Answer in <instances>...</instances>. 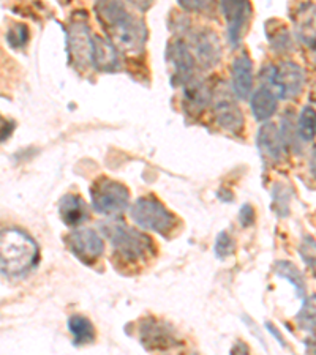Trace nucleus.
<instances>
[{"instance_id":"1","label":"nucleus","mask_w":316,"mask_h":355,"mask_svg":"<svg viewBox=\"0 0 316 355\" xmlns=\"http://www.w3.org/2000/svg\"><path fill=\"white\" fill-rule=\"evenodd\" d=\"M99 21L105 27L108 40L126 54L142 53L147 38L144 21L130 13L124 3L99 2L95 5Z\"/></svg>"},{"instance_id":"2","label":"nucleus","mask_w":316,"mask_h":355,"mask_svg":"<svg viewBox=\"0 0 316 355\" xmlns=\"http://www.w3.org/2000/svg\"><path fill=\"white\" fill-rule=\"evenodd\" d=\"M38 246L27 232L18 227L0 231V272L21 277L35 267Z\"/></svg>"},{"instance_id":"3","label":"nucleus","mask_w":316,"mask_h":355,"mask_svg":"<svg viewBox=\"0 0 316 355\" xmlns=\"http://www.w3.org/2000/svg\"><path fill=\"white\" fill-rule=\"evenodd\" d=\"M101 231L111 242L116 254L125 261H144L155 253L152 240L146 234L126 226L122 221L105 223V225H101Z\"/></svg>"},{"instance_id":"4","label":"nucleus","mask_w":316,"mask_h":355,"mask_svg":"<svg viewBox=\"0 0 316 355\" xmlns=\"http://www.w3.org/2000/svg\"><path fill=\"white\" fill-rule=\"evenodd\" d=\"M131 220L138 226L147 231H153L160 236L168 237L179 225V220L176 218L174 214L165 207L158 199L153 196H142L131 205L130 209Z\"/></svg>"},{"instance_id":"5","label":"nucleus","mask_w":316,"mask_h":355,"mask_svg":"<svg viewBox=\"0 0 316 355\" xmlns=\"http://www.w3.org/2000/svg\"><path fill=\"white\" fill-rule=\"evenodd\" d=\"M90 198L97 214L113 216V218L122 215L130 202L128 188L106 177L99 179L92 185Z\"/></svg>"},{"instance_id":"6","label":"nucleus","mask_w":316,"mask_h":355,"mask_svg":"<svg viewBox=\"0 0 316 355\" xmlns=\"http://www.w3.org/2000/svg\"><path fill=\"white\" fill-rule=\"evenodd\" d=\"M306 74L294 62H283L278 67L267 68L263 74V84L267 85L278 98H294L303 89Z\"/></svg>"},{"instance_id":"7","label":"nucleus","mask_w":316,"mask_h":355,"mask_svg":"<svg viewBox=\"0 0 316 355\" xmlns=\"http://www.w3.org/2000/svg\"><path fill=\"white\" fill-rule=\"evenodd\" d=\"M68 57L72 64L84 70L90 64L92 54V37L90 28L85 13H78L73 16L70 24H68Z\"/></svg>"},{"instance_id":"8","label":"nucleus","mask_w":316,"mask_h":355,"mask_svg":"<svg viewBox=\"0 0 316 355\" xmlns=\"http://www.w3.org/2000/svg\"><path fill=\"white\" fill-rule=\"evenodd\" d=\"M67 243L72 253L88 266L95 264L105 251L103 239L94 229L89 227L76 229V231L70 232V236L67 237Z\"/></svg>"},{"instance_id":"9","label":"nucleus","mask_w":316,"mask_h":355,"mask_svg":"<svg viewBox=\"0 0 316 355\" xmlns=\"http://www.w3.org/2000/svg\"><path fill=\"white\" fill-rule=\"evenodd\" d=\"M220 8L228 22L229 43L238 48L245 32V24L249 21L251 5L249 2H222Z\"/></svg>"},{"instance_id":"10","label":"nucleus","mask_w":316,"mask_h":355,"mask_svg":"<svg viewBox=\"0 0 316 355\" xmlns=\"http://www.w3.org/2000/svg\"><path fill=\"white\" fill-rule=\"evenodd\" d=\"M141 343L151 349H169L177 345L176 335L168 324L155 319H147L141 322Z\"/></svg>"},{"instance_id":"11","label":"nucleus","mask_w":316,"mask_h":355,"mask_svg":"<svg viewBox=\"0 0 316 355\" xmlns=\"http://www.w3.org/2000/svg\"><path fill=\"white\" fill-rule=\"evenodd\" d=\"M90 64L100 71H116L119 70V51L108 38L95 35L92 38V54Z\"/></svg>"},{"instance_id":"12","label":"nucleus","mask_w":316,"mask_h":355,"mask_svg":"<svg viewBox=\"0 0 316 355\" xmlns=\"http://www.w3.org/2000/svg\"><path fill=\"white\" fill-rule=\"evenodd\" d=\"M168 57L171 65L174 68V84L181 83L182 85L192 81L194 78V57L190 49L182 42H176L169 46Z\"/></svg>"},{"instance_id":"13","label":"nucleus","mask_w":316,"mask_h":355,"mask_svg":"<svg viewBox=\"0 0 316 355\" xmlns=\"http://www.w3.org/2000/svg\"><path fill=\"white\" fill-rule=\"evenodd\" d=\"M256 146L263 159L275 163L281 158L285 144H283V139H281L278 128L275 127L274 123H264L260 128V131H258Z\"/></svg>"},{"instance_id":"14","label":"nucleus","mask_w":316,"mask_h":355,"mask_svg":"<svg viewBox=\"0 0 316 355\" xmlns=\"http://www.w3.org/2000/svg\"><path fill=\"white\" fill-rule=\"evenodd\" d=\"M193 51L203 67H214L222 55L218 37L212 31H203L193 38Z\"/></svg>"},{"instance_id":"15","label":"nucleus","mask_w":316,"mask_h":355,"mask_svg":"<svg viewBox=\"0 0 316 355\" xmlns=\"http://www.w3.org/2000/svg\"><path fill=\"white\" fill-rule=\"evenodd\" d=\"M233 90L240 100H247L253 90V64L247 54L239 55L231 67Z\"/></svg>"},{"instance_id":"16","label":"nucleus","mask_w":316,"mask_h":355,"mask_svg":"<svg viewBox=\"0 0 316 355\" xmlns=\"http://www.w3.org/2000/svg\"><path fill=\"white\" fill-rule=\"evenodd\" d=\"M215 119L217 123L220 125L223 130L231 131V133H238L244 127V117L240 112L239 106L235 105L233 100L229 98H220L215 101Z\"/></svg>"},{"instance_id":"17","label":"nucleus","mask_w":316,"mask_h":355,"mask_svg":"<svg viewBox=\"0 0 316 355\" xmlns=\"http://www.w3.org/2000/svg\"><path fill=\"white\" fill-rule=\"evenodd\" d=\"M59 215L67 226H79L88 220V205L76 194H67L59 202Z\"/></svg>"},{"instance_id":"18","label":"nucleus","mask_w":316,"mask_h":355,"mask_svg":"<svg viewBox=\"0 0 316 355\" xmlns=\"http://www.w3.org/2000/svg\"><path fill=\"white\" fill-rule=\"evenodd\" d=\"M296 33L308 48H316V8L313 5H301L297 8Z\"/></svg>"},{"instance_id":"19","label":"nucleus","mask_w":316,"mask_h":355,"mask_svg":"<svg viewBox=\"0 0 316 355\" xmlns=\"http://www.w3.org/2000/svg\"><path fill=\"white\" fill-rule=\"evenodd\" d=\"M278 96L267 87V85H261L260 89L255 90L251 95V112L256 120L264 122V120L271 119L278 106Z\"/></svg>"},{"instance_id":"20","label":"nucleus","mask_w":316,"mask_h":355,"mask_svg":"<svg viewBox=\"0 0 316 355\" xmlns=\"http://www.w3.org/2000/svg\"><path fill=\"white\" fill-rule=\"evenodd\" d=\"M68 329H70L74 345H90L95 340V329L90 320L79 314H74L68 319Z\"/></svg>"},{"instance_id":"21","label":"nucleus","mask_w":316,"mask_h":355,"mask_svg":"<svg viewBox=\"0 0 316 355\" xmlns=\"http://www.w3.org/2000/svg\"><path fill=\"white\" fill-rule=\"evenodd\" d=\"M275 272H277L281 278L288 279V282L294 286V289H296L299 297L306 295V292H307L306 279H303V275L294 264H292V262L278 261L277 264H275Z\"/></svg>"},{"instance_id":"22","label":"nucleus","mask_w":316,"mask_h":355,"mask_svg":"<svg viewBox=\"0 0 316 355\" xmlns=\"http://www.w3.org/2000/svg\"><path fill=\"white\" fill-rule=\"evenodd\" d=\"M296 133L302 141L310 142L316 137V110L312 106H306L299 114Z\"/></svg>"},{"instance_id":"23","label":"nucleus","mask_w":316,"mask_h":355,"mask_svg":"<svg viewBox=\"0 0 316 355\" xmlns=\"http://www.w3.org/2000/svg\"><path fill=\"white\" fill-rule=\"evenodd\" d=\"M296 319L301 327H306V329L316 327V294L310 295L303 300V305L301 308V311L297 313Z\"/></svg>"},{"instance_id":"24","label":"nucleus","mask_w":316,"mask_h":355,"mask_svg":"<svg viewBox=\"0 0 316 355\" xmlns=\"http://www.w3.org/2000/svg\"><path fill=\"white\" fill-rule=\"evenodd\" d=\"M28 28L24 24H15L13 27L8 28L7 32V42L11 46V48L18 49V48H24L28 42Z\"/></svg>"},{"instance_id":"25","label":"nucleus","mask_w":316,"mask_h":355,"mask_svg":"<svg viewBox=\"0 0 316 355\" xmlns=\"http://www.w3.org/2000/svg\"><path fill=\"white\" fill-rule=\"evenodd\" d=\"M234 248H235L234 240L228 232L223 231V232L218 234L217 242H215V253H217L218 257L231 256L234 253Z\"/></svg>"},{"instance_id":"26","label":"nucleus","mask_w":316,"mask_h":355,"mask_svg":"<svg viewBox=\"0 0 316 355\" xmlns=\"http://www.w3.org/2000/svg\"><path fill=\"white\" fill-rule=\"evenodd\" d=\"M299 253H301V257L310 266L312 262L316 261V242L313 237L306 236L302 239V243L299 246Z\"/></svg>"},{"instance_id":"27","label":"nucleus","mask_w":316,"mask_h":355,"mask_svg":"<svg viewBox=\"0 0 316 355\" xmlns=\"http://www.w3.org/2000/svg\"><path fill=\"white\" fill-rule=\"evenodd\" d=\"M239 220H240V225L244 227H249L251 226L253 223H255V210L250 204H245L242 209L239 211Z\"/></svg>"},{"instance_id":"28","label":"nucleus","mask_w":316,"mask_h":355,"mask_svg":"<svg viewBox=\"0 0 316 355\" xmlns=\"http://www.w3.org/2000/svg\"><path fill=\"white\" fill-rule=\"evenodd\" d=\"M15 130V123L11 120L0 116V142L7 141Z\"/></svg>"},{"instance_id":"29","label":"nucleus","mask_w":316,"mask_h":355,"mask_svg":"<svg viewBox=\"0 0 316 355\" xmlns=\"http://www.w3.org/2000/svg\"><path fill=\"white\" fill-rule=\"evenodd\" d=\"M310 336L306 340V347L310 355H316V327L310 329Z\"/></svg>"},{"instance_id":"30","label":"nucleus","mask_w":316,"mask_h":355,"mask_svg":"<svg viewBox=\"0 0 316 355\" xmlns=\"http://www.w3.org/2000/svg\"><path fill=\"white\" fill-rule=\"evenodd\" d=\"M231 355H250V349L242 341H238L231 349Z\"/></svg>"},{"instance_id":"31","label":"nucleus","mask_w":316,"mask_h":355,"mask_svg":"<svg viewBox=\"0 0 316 355\" xmlns=\"http://www.w3.org/2000/svg\"><path fill=\"white\" fill-rule=\"evenodd\" d=\"M181 7H183V8H187V10H201V8H204V7H208V3H204V2H181Z\"/></svg>"},{"instance_id":"32","label":"nucleus","mask_w":316,"mask_h":355,"mask_svg":"<svg viewBox=\"0 0 316 355\" xmlns=\"http://www.w3.org/2000/svg\"><path fill=\"white\" fill-rule=\"evenodd\" d=\"M310 173L316 179V147L313 148L312 152V157H310Z\"/></svg>"},{"instance_id":"33","label":"nucleus","mask_w":316,"mask_h":355,"mask_svg":"<svg viewBox=\"0 0 316 355\" xmlns=\"http://www.w3.org/2000/svg\"><path fill=\"white\" fill-rule=\"evenodd\" d=\"M308 267L312 268V272H313V277L316 278V261H315V262H312V264H310Z\"/></svg>"}]
</instances>
